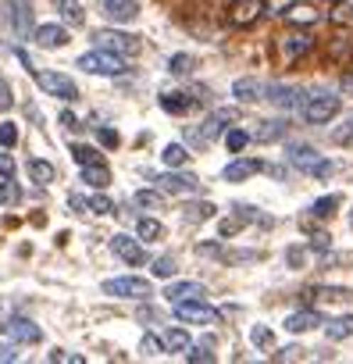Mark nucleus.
<instances>
[{"instance_id":"42","label":"nucleus","mask_w":353,"mask_h":364,"mask_svg":"<svg viewBox=\"0 0 353 364\" xmlns=\"http://www.w3.org/2000/svg\"><path fill=\"white\" fill-rule=\"evenodd\" d=\"M175 272H179V268H175V257H157L153 261V275L157 279H171Z\"/></svg>"},{"instance_id":"51","label":"nucleus","mask_w":353,"mask_h":364,"mask_svg":"<svg viewBox=\"0 0 353 364\" xmlns=\"http://www.w3.org/2000/svg\"><path fill=\"white\" fill-rule=\"evenodd\" d=\"M332 171H335V161H325V157H321V161L310 168V175H314V178H328Z\"/></svg>"},{"instance_id":"5","label":"nucleus","mask_w":353,"mask_h":364,"mask_svg":"<svg viewBox=\"0 0 353 364\" xmlns=\"http://www.w3.org/2000/svg\"><path fill=\"white\" fill-rule=\"evenodd\" d=\"M104 293L107 296H118V300H146V296H153V286L146 279L121 275V279H107L104 282Z\"/></svg>"},{"instance_id":"11","label":"nucleus","mask_w":353,"mask_h":364,"mask_svg":"<svg viewBox=\"0 0 353 364\" xmlns=\"http://www.w3.org/2000/svg\"><path fill=\"white\" fill-rule=\"evenodd\" d=\"M175 314H179L183 321H190V325H218V318H222L204 300H179V304H175Z\"/></svg>"},{"instance_id":"59","label":"nucleus","mask_w":353,"mask_h":364,"mask_svg":"<svg viewBox=\"0 0 353 364\" xmlns=\"http://www.w3.org/2000/svg\"><path fill=\"white\" fill-rule=\"evenodd\" d=\"M61 125L65 129H75V114H61Z\"/></svg>"},{"instance_id":"33","label":"nucleus","mask_w":353,"mask_h":364,"mask_svg":"<svg viewBox=\"0 0 353 364\" xmlns=\"http://www.w3.org/2000/svg\"><path fill=\"white\" fill-rule=\"evenodd\" d=\"M136 232H139L143 243H150V240H161V236H164V225H161L157 218H139V222H136Z\"/></svg>"},{"instance_id":"7","label":"nucleus","mask_w":353,"mask_h":364,"mask_svg":"<svg viewBox=\"0 0 353 364\" xmlns=\"http://www.w3.org/2000/svg\"><path fill=\"white\" fill-rule=\"evenodd\" d=\"M161 193H171V197H183V193H200V178L190 175V171H164L153 178Z\"/></svg>"},{"instance_id":"24","label":"nucleus","mask_w":353,"mask_h":364,"mask_svg":"<svg viewBox=\"0 0 353 364\" xmlns=\"http://www.w3.org/2000/svg\"><path fill=\"white\" fill-rule=\"evenodd\" d=\"M317 325H325V314L321 311H296V314H289L286 318V328L289 332H310V328H317Z\"/></svg>"},{"instance_id":"60","label":"nucleus","mask_w":353,"mask_h":364,"mask_svg":"<svg viewBox=\"0 0 353 364\" xmlns=\"http://www.w3.org/2000/svg\"><path fill=\"white\" fill-rule=\"evenodd\" d=\"M342 90H346V93H353V75H346V79H342Z\"/></svg>"},{"instance_id":"57","label":"nucleus","mask_w":353,"mask_h":364,"mask_svg":"<svg viewBox=\"0 0 353 364\" xmlns=\"http://www.w3.org/2000/svg\"><path fill=\"white\" fill-rule=\"evenodd\" d=\"M328 240H332L328 232H314V236H310V247H317V250H325V247H328Z\"/></svg>"},{"instance_id":"12","label":"nucleus","mask_w":353,"mask_h":364,"mask_svg":"<svg viewBox=\"0 0 353 364\" xmlns=\"http://www.w3.org/2000/svg\"><path fill=\"white\" fill-rule=\"evenodd\" d=\"M111 250L125 261V264H143L146 261V250H143V240H132V236H125V232H118V236H111Z\"/></svg>"},{"instance_id":"14","label":"nucleus","mask_w":353,"mask_h":364,"mask_svg":"<svg viewBox=\"0 0 353 364\" xmlns=\"http://www.w3.org/2000/svg\"><path fill=\"white\" fill-rule=\"evenodd\" d=\"M33 40H36L43 50H58V47H68V29L58 26V22H47V26L33 29Z\"/></svg>"},{"instance_id":"23","label":"nucleus","mask_w":353,"mask_h":364,"mask_svg":"<svg viewBox=\"0 0 353 364\" xmlns=\"http://www.w3.org/2000/svg\"><path fill=\"white\" fill-rule=\"evenodd\" d=\"M261 168H264L261 161H246V157H239V161H229V164H225L222 178H225V182H246V178L257 175Z\"/></svg>"},{"instance_id":"46","label":"nucleus","mask_w":353,"mask_h":364,"mask_svg":"<svg viewBox=\"0 0 353 364\" xmlns=\"http://www.w3.org/2000/svg\"><path fill=\"white\" fill-rule=\"evenodd\" d=\"M186 360H193V364H197V360L211 364V360H214V353H211V346H193V343H190V350H186Z\"/></svg>"},{"instance_id":"4","label":"nucleus","mask_w":353,"mask_h":364,"mask_svg":"<svg viewBox=\"0 0 353 364\" xmlns=\"http://www.w3.org/2000/svg\"><path fill=\"white\" fill-rule=\"evenodd\" d=\"M33 75H36V86L47 93V97H58V100H79V86L68 79V75H61V72H43V68H33Z\"/></svg>"},{"instance_id":"38","label":"nucleus","mask_w":353,"mask_h":364,"mask_svg":"<svg viewBox=\"0 0 353 364\" xmlns=\"http://www.w3.org/2000/svg\"><path fill=\"white\" fill-rule=\"evenodd\" d=\"M332 143L335 146H353V118H346L342 125L332 129Z\"/></svg>"},{"instance_id":"20","label":"nucleus","mask_w":353,"mask_h":364,"mask_svg":"<svg viewBox=\"0 0 353 364\" xmlns=\"http://www.w3.org/2000/svg\"><path fill=\"white\" fill-rule=\"evenodd\" d=\"M264 86L268 82H261V79H236L232 82V97L239 100V104H257V100H264Z\"/></svg>"},{"instance_id":"52","label":"nucleus","mask_w":353,"mask_h":364,"mask_svg":"<svg viewBox=\"0 0 353 364\" xmlns=\"http://www.w3.org/2000/svg\"><path fill=\"white\" fill-rule=\"evenodd\" d=\"M50 360H54V364H58V360H61V364H82V357H79V353H68V350H54Z\"/></svg>"},{"instance_id":"1","label":"nucleus","mask_w":353,"mask_h":364,"mask_svg":"<svg viewBox=\"0 0 353 364\" xmlns=\"http://www.w3.org/2000/svg\"><path fill=\"white\" fill-rule=\"evenodd\" d=\"M339 111H342V97L335 93H307L300 104V118L307 125H328Z\"/></svg>"},{"instance_id":"34","label":"nucleus","mask_w":353,"mask_h":364,"mask_svg":"<svg viewBox=\"0 0 353 364\" xmlns=\"http://www.w3.org/2000/svg\"><path fill=\"white\" fill-rule=\"evenodd\" d=\"M225 146H229L232 154H243V150L250 146V132H246V129H229V132H225Z\"/></svg>"},{"instance_id":"49","label":"nucleus","mask_w":353,"mask_h":364,"mask_svg":"<svg viewBox=\"0 0 353 364\" xmlns=\"http://www.w3.org/2000/svg\"><path fill=\"white\" fill-rule=\"evenodd\" d=\"M286 261H289V268H303L307 264V250L303 247H289L286 250Z\"/></svg>"},{"instance_id":"18","label":"nucleus","mask_w":353,"mask_h":364,"mask_svg":"<svg viewBox=\"0 0 353 364\" xmlns=\"http://www.w3.org/2000/svg\"><path fill=\"white\" fill-rule=\"evenodd\" d=\"M282 18H286L289 26H296V29H310V26H317V22H321V15H317V8H314V4H296V0L282 11Z\"/></svg>"},{"instance_id":"29","label":"nucleus","mask_w":353,"mask_h":364,"mask_svg":"<svg viewBox=\"0 0 353 364\" xmlns=\"http://www.w3.org/2000/svg\"><path fill=\"white\" fill-rule=\"evenodd\" d=\"M183 215H186V222H211L218 215V208L211 200H193V204L183 208Z\"/></svg>"},{"instance_id":"39","label":"nucleus","mask_w":353,"mask_h":364,"mask_svg":"<svg viewBox=\"0 0 353 364\" xmlns=\"http://www.w3.org/2000/svg\"><path fill=\"white\" fill-rule=\"evenodd\" d=\"M18 200H22V190L15 186L11 175H8L4 182H0V204H18Z\"/></svg>"},{"instance_id":"53","label":"nucleus","mask_w":353,"mask_h":364,"mask_svg":"<svg viewBox=\"0 0 353 364\" xmlns=\"http://www.w3.org/2000/svg\"><path fill=\"white\" fill-rule=\"evenodd\" d=\"M97 136H100L104 146H118V143H121V136H118L114 129H97Z\"/></svg>"},{"instance_id":"48","label":"nucleus","mask_w":353,"mask_h":364,"mask_svg":"<svg viewBox=\"0 0 353 364\" xmlns=\"http://www.w3.org/2000/svg\"><path fill=\"white\" fill-rule=\"evenodd\" d=\"M15 143H18V129L11 122H4L0 125V146H15Z\"/></svg>"},{"instance_id":"27","label":"nucleus","mask_w":353,"mask_h":364,"mask_svg":"<svg viewBox=\"0 0 353 364\" xmlns=\"http://www.w3.org/2000/svg\"><path fill=\"white\" fill-rule=\"evenodd\" d=\"M325 336H328L332 343H342V339H349V336H353V314H342V318H332V321H325Z\"/></svg>"},{"instance_id":"55","label":"nucleus","mask_w":353,"mask_h":364,"mask_svg":"<svg viewBox=\"0 0 353 364\" xmlns=\"http://www.w3.org/2000/svg\"><path fill=\"white\" fill-rule=\"evenodd\" d=\"M307 350H300V346H286V350H278L275 353V360H296V357H303Z\"/></svg>"},{"instance_id":"25","label":"nucleus","mask_w":353,"mask_h":364,"mask_svg":"<svg viewBox=\"0 0 353 364\" xmlns=\"http://www.w3.org/2000/svg\"><path fill=\"white\" fill-rule=\"evenodd\" d=\"M82 182H86V186H93V190H104L107 182H111V171H107V164H100V161H89V164H82Z\"/></svg>"},{"instance_id":"31","label":"nucleus","mask_w":353,"mask_h":364,"mask_svg":"<svg viewBox=\"0 0 353 364\" xmlns=\"http://www.w3.org/2000/svg\"><path fill=\"white\" fill-rule=\"evenodd\" d=\"M161 343H164V350H171V353H186V350H190V336H186V328H168Z\"/></svg>"},{"instance_id":"41","label":"nucleus","mask_w":353,"mask_h":364,"mask_svg":"<svg viewBox=\"0 0 353 364\" xmlns=\"http://www.w3.org/2000/svg\"><path fill=\"white\" fill-rule=\"evenodd\" d=\"M72 157L79 164H89V161H100L97 157V146H86V143H72Z\"/></svg>"},{"instance_id":"47","label":"nucleus","mask_w":353,"mask_h":364,"mask_svg":"<svg viewBox=\"0 0 353 364\" xmlns=\"http://www.w3.org/2000/svg\"><path fill=\"white\" fill-rule=\"evenodd\" d=\"M15 107V97H11V82L0 75V111H11Z\"/></svg>"},{"instance_id":"9","label":"nucleus","mask_w":353,"mask_h":364,"mask_svg":"<svg viewBox=\"0 0 353 364\" xmlns=\"http://www.w3.org/2000/svg\"><path fill=\"white\" fill-rule=\"evenodd\" d=\"M8 22L18 40H29V33L36 29V15H33L29 0H8Z\"/></svg>"},{"instance_id":"19","label":"nucleus","mask_w":353,"mask_h":364,"mask_svg":"<svg viewBox=\"0 0 353 364\" xmlns=\"http://www.w3.org/2000/svg\"><path fill=\"white\" fill-rule=\"evenodd\" d=\"M286 132H289V122L286 118H264V122H257V129L250 132V139H257V143H278V139H286Z\"/></svg>"},{"instance_id":"61","label":"nucleus","mask_w":353,"mask_h":364,"mask_svg":"<svg viewBox=\"0 0 353 364\" xmlns=\"http://www.w3.org/2000/svg\"><path fill=\"white\" fill-rule=\"evenodd\" d=\"M349 229H353V208H349Z\"/></svg>"},{"instance_id":"40","label":"nucleus","mask_w":353,"mask_h":364,"mask_svg":"<svg viewBox=\"0 0 353 364\" xmlns=\"http://www.w3.org/2000/svg\"><path fill=\"white\" fill-rule=\"evenodd\" d=\"M332 22H335V26H346V22H353V0H335Z\"/></svg>"},{"instance_id":"2","label":"nucleus","mask_w":353,"mask_h":364,"mask_svg":"<svg viewBox=\"0 0 353 364\" xmlns=\"http://www.w3.org/2000/svg\"><path fill=\"white\" fill-rule=\"evenodd\" d=\"M79 68L82 72H89V75H107V79H114V75H129V65H125V58L121 54H114V50H86L82 58H79Z\"/></svg>"},{"instance_id":"6","label":"nucleus","mask_w":353,"mask_h":364,"mask_svg":"<svg viewBox=\"0 0 353 364\" xmlns=\"http://www.w3.org/2000/svg\"><path fill=\"white\" fill-rule=\"evenodd\" d=\"M0 328H4V336H8L11 343H22V346H36V343L43 339V328H40L33 318H26V314H11Z\"/></svg>"},{"instance_id":"28","label":"nucleus","mask_w":353,"mask_h":364,"mask_svg":"<svg viewBox=\"0 0 353 364\" xmlns=\"http://www.w3.org/2000/svg\"><path fill=\"white\" fill-rule=\"evenodd\" d=\"M29 178H33V182H40V186H50V182L58 178V168H54L50 161L33 157V161H29Z\"/></svg>"},{"instance_id":"30","label":"nucleus","mask_w":353,"mask_h":364,"mask_svg":"<svg viewBox=\"0 0 353 364\" xmlns=\"http://www.w3.org/2000/svg\"><path fill=\"white\" fill-rule=\"evenodd\" d=\"M161 161H164L168 168H183V164H190V150H186L183 143H168L164 154H161Z\"/></svg>"},{"instance_id":"45","label":"nucleus","mask_w":353,"mask_h":364,"mask_svg":"<svg viewBox=\"0 0 353 364\" xmlns=\"http://www.w3.org/2000/svg\"><path fill=\"white\" fill-rule=\"evenodd\" d=\"M250 339H254V346H271V343H275V336H271V328H268V325H254Z\"/></svg>"},{"instance_id":"43","label":"nucleus","mask_w":353,"mask_h":364,"mask_svg":"<svg viewBox=\"0 0 353 364\" xmlns=\"http://www.w3.org/2000/svg\"><path fill=\"white\" fill-rule=\"evenodd\" d=\"M86 208H89L93 215H111V211H114V204H111V200H107L104 193H97V197H89V200H86Z\"/></svg>"},{"instance_id":"13","label":"nucleus","mask_w":353,"mask_h":364,"mask_svg":"<svg viewBox=\"0 0 353 364\" xmlns=\"http://www.w3.org/2000/svg\"><path fill=\"white\" fill-rule=\"evenodd\" d=\"M261 15H264V0H232L229 22L239 26V29H246V26H254Z\"/></svg>"},{"instance_id":"26","label":"nucleus","mask_w":353,"mask_h":364,"mask_svg":"<svg viewBox=\"0 0 353 364\" xmlns=\"http://www.w3.org/2000/svg\"><path fill=\"white\" fill-rule=\"evenodd\" d=\"M54 4H58V15H61L65 26H82L86 22V8L79 4V0H54Z\"/></svg>"},{"instance_id":"3","label":"nucleus","mask_w":353,"mask_h":364,"mask_svg":"<svg viewBox=\"0 0 353 364\" xmlns=\"http://www.w3.org/2000/svg\"><path fill=\"white\" fill-rule=\"evenodd\" d=\"M93 40L104 47V50H114L121 58H139L143 54V40L132 36V33H118V29H97Z\"/></svg>"},{"instance_id":"44","label":"nucleus","mask_w":353,"mask_h":364,"mask_svg":"<svg viewBox=\"0 0 353 364\" xmlns=\"http://www.w3.org/2000/svg\"><path fill=\"white\" fill-rule=\"evenodd\" d=\"M139 350H143V357H157V353L164 350V343H161L157 336H150V332H146V336L139 339Z\"/></svg>"},{"instance_id":"15","label":"nucleus","mask_w":353,"mask_h":364,"mask_svg":"<svg viewBox=\"0 0 353 364\" xmlns=\"http://www.w3.org/2000/svg\"><path fill=\"white\" fill-rule=\"evenodd\" d=\"M286 161H289L293 168H300V171L310 175V168L321 161V154H317L310 143H289V146H286Z\"/></svg>"},{"instance_id":"56","label":"nucleus","mask_w":353,"mask_h":364,"mask_svg":"<svg viewBox=\"0 0 353 364\" xmlns=\"http://www.w3.org/2000/svg\"><path fill=\"white\" fill-rule=\"evenodd\" d=\"M0 175H4V178L15 175V157L11 154H0Z\"/></svg>"},{"instance_id":"54","label":"nucleus","mask_w":353,"mask_h":364,"mask_svg":"<svg viewBox=\"0 0 353 364\" xmlns=\"http://www.w3.org/2000/svg\"><path fill=\"white\" fill-rule=\"evenodd\" d=\"M289 4H293V0H264V11H268V15H282Z\"/></svg>"},{"instance_id":"21","label":"nucleus","mask_w":353,"mask_h":364,"mask_svg":"<svg viewBox=\"0 0 353 364\" xmlns=\"http://www.w3.org/2000/svg\"><path fill=\"white\" fill-rule=\"evenodd\" d=\"M232 122H236V111H232V107H218V111H214V114L204 122V129H200V132H204V139L211 143V139H218V136H222Z\"/></svg>"},{"instance_id":"17","label":"nucleus","mask_w":353,"mask_h":364,"mask_svg":"<svg viewBox=\"0 0 353 364\" xmlns=\"http://www.w3.org/2000/svg\"><path fill=\"white\" fill-rule=\"evenodd\" d=\"M157 104H161V111H168V114H190V111L197 107V97H190V93H183V90H168V93L157 97Z\"/></svg>"},{"instance_id":"8","label":"nucleus","mask_w":353,"mask_h":364,"mask_svg":"<svg viewBox=\"0 0 353 364\" xmlns=\"http://www.w3.org/2000/svg\"><path fill=\"white\" fill-rule=\"evenodd\" d=\"M314 50V36L310 33H286V36H278V54H282V61L286 65H296L300 58H307Z\"/></svg>"},{"instance_id":"10","label":"nucleus","mask_w":353,"mask_h":364,"mask_svg":"<svg viewBox=\"0 0 353 364\" xmlns=\"http://www.w3.org/2000/svg\"><path fill=\"white\" fill-rule=\"evenodd\" d=\"M303 90L300 86H289V82H271V86H264V100H271L275 107H282V111H300V104H303Z\"/></svg>"},{"instance_id":"32","label":"nucleus","mask_w":353,"mask_h":364,"mask_svg":"<svg viewBox=\"0 0 353 364\" xmlns=\"http://www.w3.org/2000/svg\"><path fill=\"white\" fill-rule=\"evenodd\" d=\"M339 204H342V197H339V193H328V197H317V200L310 204V215H314V218H332Z\"/></svg>"},{"instance_id":"16","label":"nucleus","mask_w":353,"mask_h":364,"mask_svg":"<svg viewBox=\"0 0 353 364\" xmlns=\"http://www.w3.org/2000/svg\"><path fill=\"white\" fill-rule=\"evenodd\" d=\"M104 15L118 26H129L139 18V0H104Z\"/></svg>"},{"instance_id":"35","label":"nucleus","mask_w":353,"mask_h":364,"mask_svg":"<svg viewBox=\"0 0 353 364\" xmlns=\"http://www.w3.org/2000/svg\"><path fill=\"white\" fill-rule=\"evenodd\" d=\"M132 200H136V208H146V211H161L164 208V197L157 190H139Z\"/></svg>"},{"instance_id":"37","label":"nucleus","mask_w":353,"mask_h":364,"mask_svg":"<svg viewBox=\"0 0 353 364\" xmlns=\"http://www.w3.org/2000/svg\"><path fill=\"white\" fill-rule=\"evenodd\" d=\"M193 65H197V61H193L190 54H171V58H168V72H171V75H190Z\"/></svg>"},{"instance_id":"36","label":"nucleus","mask_w":353,"mask_h":364,"mask_svg":"<svg viewBox=\"0 0 353 364\" xmlns=\"http://www.w3.org/2000/svg\"><path fill=\"white\" fill-rule=\"evenodd\" d=\"M310 293H317L321 300H332V304L353 300V289H346V286H317V289H310Z\"/></svg>"},{"instance_id":"50","label":"nucleus","mask_w":353,"mask_h":364,"mask_svg":"<svg viewBox=\"0 0 353 364\" xmlns=\"http://www.w3.org/2000/svg\"><path fill=\"white\" fill-rule=\"evenodd\" d=\"M239 229H243V222H239V218H225V222L218 225V232H222V240H232V236H236Z\"/></svg>"},{"instance_id":"22","label":"nucleus","mask_w":353,"mask_h":364,"mask_svg":"<svg viewBox=\"0 0 353 364\" xmlns=\"http://www.w3.org/2000/svg\"><path fill=\"white\" fill-rule=\"evenodd\" d=\"M164 296H168L171 304H179V300H204L207 289H204L200 282H168Z\"/></svg>"},{"instance_id":"58","label":"nucleus","mask_w":353,"mask_h":364,"mask_svg":"<svg viewBox=\"0 0 353 364\" xmlns=\"http://www.w3.org/2000/svg\"><path fill=\"white\" fill-rule=\"evenodd\" d=\"M0 360H4V364H11V360H18V353H15V346H0Z\"/></svg>"},{"instance_id":"62","label":"nucleus","mask_w":353,"mask_h":364,"mask_svg":"<svg viewBox=\"0 0 353 364\" xmlns=\"http://www.w3.org/2000/svg\"><path fill=\"white\" fill-rule=\"evenodd\" d=\"M332 4H335V0H332Z\"/></svg>"}]
</instances>
